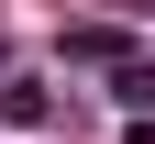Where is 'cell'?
Wrapping results in <instances>:
<instances>
[{
  "label": "cell",
  "instance_id": "7a4b0ae2",
  "mask_svg": "<svg viewBox=\"0 0 155 144\" xmlns=\"http://www.w3.org/2000/svg\"><path fill=\"white\" fill-rule=\"evenodd\" d=\"M111 55H133L122 22H78V33H67V67H111Z\"/></svg>",
  "mask_w": 155,
  "mask_h": 144
},
{
  "label": "cell",
  "instance_id": "277c9868",
  "mask_svg": "<svg viewBox=\"0 0 155 144\" xmlns=\"http://www.w3.org/2000/svg\"><path fill=\"white\" fill-rule=\"evenodd\" d=\"M122 144H155V111H133V133H122Z\"/></svg>",
  "mask_w": 155,
  "mask_h": 144
},
{
  "label": "cell",
  "instance_id": "3957f363",
  "mask_svg": "<svg viewBox=\"0 0 155 144\" xmlns=\"http://www.w3.org/2000/svg\"><path fill=\"white\" fill-rule=\"evenodd\" d=\"M111 100H122V111H155V67L144 55H111Z\"/></svg>",
  "mask_w": 155,
  "mask_h": 144
},
{
  "label": "cell",
  "instance_id": "5b68a950",
  "mask_svg": "<svg viewBox=\"0 0 155 144\" xmlns=\"http://www.w3.org/2000/svg\"><path fill=\"white\" fill-rule=\"evenodd\" d=\"M133 11H155V0H133Z\"/></svg>",
  "mask_w": 155,
  "mask_h": 144
},
{
  "label": "cell",
  "instance_id": "6da1fadb",
  "mask_svg": "<svg viewBox=\"0 0 155 144\" xmlns=\"http://www.w3.org/2000/svg\"><path fill=\"white\" fill-rule=\"evenodd\" d=\"M0 122H11V133H45L55 122V89L45 78H0Z\"/></svg>",
  "mask_w": 155,
  "mask_h": 144
}]
</instances>
